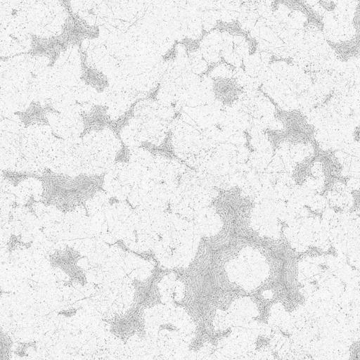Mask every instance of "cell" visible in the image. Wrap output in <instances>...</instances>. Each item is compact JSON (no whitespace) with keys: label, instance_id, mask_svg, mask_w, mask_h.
I'll return each mask as SVG.
<instances>
[{"label":"cell","instance_id":"7a4b0ae2","mask_svg":"<svg viewBox=\"0 0 360 360\" xmlns=\"http://www.w3.org/2000/svg\"><path fill=\"white\" fill-rule=\"evenodd\" d=\"M258 91L262 93L274 106V117L283 124V129H266L264 134L270 143L274 151L283 143L291 144L307 143L311 139L312 131L307 123L304 116L297 110H285L270 97L261 86Z\"/></svg>","mask_w":360,"mask_h":360},{"label":"cell","instance_id":"52a82bcc","mask_svg":"<svg viewBox=\"0 0 360 360\" xmlns=\"http://www.w3.org/2000/svg\"><path fill=\"white\" fill-rule=\"evenodd\" d=\"M48 112L60 113L49 104L42 106L39 102L32 101L25 111H17L15 115L26 127L34 124L50 126L46 117Z\"/></svg>","mask_w":360,"mask_h":360},{"label":"cell","instance_id":"ba28073f","mask_svg":"<svg viewBox=\"0 0 360 360\" xmlns=\"http://www.w3.org/2000/svg\"><path fill=\"white\" fill-rule=\"evenodd\" d=\"M82 73L81 79L87 85L95 89L98 93L103 92L108 87L109 83L105 75L97 70L89 68L86 64V57L81 55Z\"/></svg>","mask_w":360,"mask_h":360},{"label":"cell","instance_id":"30bf717a","mask_svg":"<svg viewBox=\"0 0 360 360\" xmlns=\"http://www.w3.org/2000/svg\"><path fill=\"white\" fill-rule=\"evenodd\" d=\"M12 346V341L9 337H8L6 334H4L2 332L1 333V359H3L4 356H5L4 359H7L8 357V353L10 352V349Z\"/></svg>","mask_w":360,"mask_h":360},{"label":"cell","instance_id":"277c9868","mask_svg":"<svg viewBox=\"0 0 360 360\" xmlns=\"http://www.w3.org/2000/svg\"><path fill=\"white\" fill-rule=\"evenodd\" d=\"M83 257L72 248L66 246L64 250H56L49 255L50 265L62 269L70 277V282H77L84 285L86 278L83 270L77 262Z\"/></svg>","mask_w":360,"mask_h":360},{"label":"cell","instance_id":"8fae6325","mask_svg":"<svg viewBox=\"0 0 360 360\" xmlns=\"http://www.w3.org/2000/svg\"><path fill=\"white\" fill-rule=\"evenodd\" d=\"M354 198L356 205L360 207V192L354 194Z\"/></svg>","mask_w":360,"mask_h":360},{"label":"cell","instance_id":"5b68a950","mask_svg":"<svg viewBox=\"0 0 360 360\" xmlns=\"http://www.w3.org/2000/svg\"><path fill=\"white\" fill-rule=\"evenodd\" d=\"M212 93L222 105L231 107L243 94V87L234 78L217 77L212 79Z\"/></svg>","mask_w":360,"mask_h":360},{"label":"cell","instance_id":"8992f818","mask_svg":"<svg viewBox=\"0 0 360 360\" xmlns=\"http://www.w3.org/2000/svg\"><path fill=\"white\" fill-rule=\"evenodd\" d=\"M108 108L106 105H96L92 107L90 112L81 114L84 129L79 136L80 138L91 131L97 132L108 128L112 120L107 114Z\"/></svg>","mask_w":360,"mask_h":360},{"label":"cell","instance_id":"3957f363","mask_svg":"<svg viewBox=\"0 0 360 360\" xmlns=\"http://www.w3.org/2000/svg\"><path fill=\"white\" fill-rule=\"evenodd\" d=\"M143 311V309L131 305L124 314L116 315L105 321L110 325V333L126 343L134 335L141 336L144 333Z\"/></svg>","mask_w":360,"mask_h":360},{"label":"cell","instance_id":"6da1fadb","mask_svg":"<svg viewBox=\"0 0 360 360\" xmlns=\"http://www.w3.org/2000/svg\"><path fill=\"white\" fill-rule=\"evenodd\" d=\"M105 174H80L72 177L56 174L48 168H45L41 174L27 172L2 171L4 178L13 186H18L29 178L41 181L43 188L41 199H31V205L33 202H40L45 206L53 205L65 214L75 210L79 206L86 210V202L92 198L97 192L105 191L103 187Z\"/></svg>","mask_w":360,"mask_h":360},{"label":"cell","instance_id":"9c48e42d","mask_svg":"<svg viewBox=\"0 0 360 360\" xmlns=\"http://www.w3.org/2000/svg\"><path fill=\"white\" fill-rule=\"evenodd\" d=\"M172 132L169 131L163 142L159 146L154 145L148 141H143L141 143L139 148L145 149L153 155L160 156L169 160H174L187 165L174 153L172 143Z\"/></svg>","mask_w":360,"mask_h":360}]
</instances>
